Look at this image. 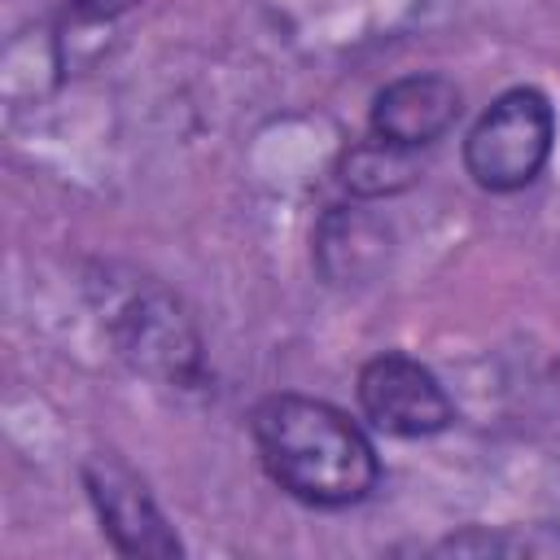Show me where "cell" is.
Wrapping results in <instances>:
<instances>
[{"instance_id": "1", "label": "cell", "mask_w": 560, "mask_h": 560, "mask_svg": "<svg viewBox=\"0 0 560 560\" xmlns=\"http://www.w3.org/2000/svg\"><path fill=\"white\" fill-rule=\"evenodd\" d=\"M254 451L267 477L311 508H350L372 494L381 464L363 429L332 402L271 394L249 416Z\"/></svg>"}, {"instance_id": "2", "label": "cell", "mask_w": 560, "mask_h": 560, "mask_svg": "<svg viewBox=\"0 0 560 560\" xmlns=\"http://www.w3.org/2000/svg\"><path fill=\"white\" fill-rule=\"evenodd\" d=\"M551 140L556 114L547 96L534 88H512L472 122L464 140V166L481 188L516 192L538 179L551 158Z\"/></svg>"}, {"instance_id": "3", "label": "cell", "mask_w": 560, "mask_h": 560, "mask_svg": "<svg viewBox=\"0 0 560 560\" xmlns=\"http://www.w3.org/2000/svg\"><path fill=\"white\" fill-rule=\"evenodd\" d=\"M359 407L389 438H429L455 420L438 376L407 354H381L359 372Z\"/></svg>"}, {"instance_id": "4", "label": "cell", "mask_w": 560, "mask_h": 560, "mask_svg": "<svg viewBox=\"0 0 560 560\" xmlns=\"http://www.w3.org/2000/svg\"><path fill=\"white\" fill-rule=\"evenodd\" d=\"M88 494L114 547L122 556H179V538L171 534L166 516L149 499L144 481L114 455H92L83 464Z\"/></svg>"}, {"instance_id": "5", "label": "cell", "mask_w": 560, "mask_h": 560, "mask_svg": "<svg viewBox=\"0 0 560 560\" xmlns=\"http://www.w3.org/2000/svg\"><path fill=\"white\" fill-rule=\"evenodd\" d=\"M459 118V88L446 74H402L385 83L372 101V136L424 149L438 136H446Z\"/></svg>"}, {"instance_id": "6", "label": "cell", "mask_w": 560, "mask_h": 560, "mask_svg": "<svg viewBox=\"0 0 560 560\" xmlns=\"http://www.w3.org/2000/svg\"><path fill=\"white\" fill-rule=\"evenodd\" d=\"M122 350L140 363V368H162L179 376V359L192 354V337L179 328V315L171 311V302H144L131 306L122 315Z\"/></svg>"}, {"instance_id": "7", "label": "cell", "mask_w": 560, "mask_h": 560, "mask_svg": "<svg viewBox=\"0 0 560 560\" xmlns=\"http://www.w3.org/2000/svg\"><path fill=\"white\" fill-rule=\"evenodd\" d=\"M416 149H402V144H389L381 136L354 144L341 162V184L359 197H385V192H398L416 179V162H411Z\"/></svg>"}, {"instance_id": "8", "label": "cell", "mask_w": 560, "mask_h": 560, "mask_svg": "<svg viewBox=\"0 0 560 560\" xmlns=\"http://www.w3.org/2000/svg\"><path fill=\"white\" fill-rule=\"evenodd\" d=\"M83 18H118L122 9H131L136 0H70Z\"/></svg>"}]
</instances>
